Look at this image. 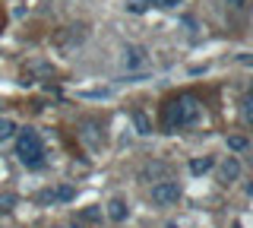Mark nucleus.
I'll list each match as a JSON object with an SVG mask.
<instances>
[{"mask_svg": "<svg viewBox=\"0 0 253 228\" xmlns=\"http://www.w3.org/2000/svg\"><path fill=\"white\" fill-rule=\"evenodd\" d=\"M79 219H83V222H98V219H101V209L98 206H85Z\"/></svg>", "mask_w": 253, "mask_h": 228, "instance_id": "obj_15", "label": "nucleus"}, {"mask_svg": "<svg viewBox=\"0 0 253 228\" xmlns=\"http://www.w3.org/2000/svg\"><path fill=\"white\" fill-rule=\"evenodd\" d=\"M165 228H180V225H177V222H168V225H165Z\"/></svg>", "mask_w": 253, "mask_h": 228, "instance_id": "obj_19", "label": "nucleus"}, {"mask_svg": "<svg viewBox=\"0 0 253 228\" xmlns=\"http://www.w3.org/2000/svg\"><path fill=\"white\" fill-rule=\"evenodd\" d=\"M237 178H241V162H237L234 155H228V159L221 162V168H218V181L221 184H231Z\"/></svg>", "mask_w": 253, "mask_h": 228, "instance_id": "obj_7", "label": "nucleus"}, {"mask_svg": "<svg viewBox=\"0 0 253 228\" xmlns=\"http://www.w3.org/2000/svg\"><path fill=\"white\" fill-rule=\"evenodd\" d=\"M234 228H241V225H234Z\"/></svg>", "mask_w": 253, "mask_h": 228, "instance_id": "obj_21", "label": "nucleus"}, {"mask_svg": "<svg viewBox=\"0 0 253 228\" xmlns=\"http://www.w3.org/2000/svg\"><path fill=\"white\" fill-rule=\"evenodd\" d=\"M16 203H19V200H16V193H0V212H10Z\"/></svg>", "mask_w": 253, "mask_h": 228, "instance_id": "obj_14", "label": "nucleus"}, {"mask_svg": "<svg viewBox=\"0 0 253 228\" xmlns=\"http://www.w3.org/2000/svg\"><path fill=\"white\" fill-rule=\"evenodd\" d=\"M250 105H253V98H250V95L241 101V114H244V124H250V121H253V111H250Z\"/></svg>", "mask_w": 253, "mask_h": 228, "instance_id": "obj_16", "label": "nucleus"}, {"mask_svg": "<svg viewBox=\"0 0 253 228\" xmlns=\"http://www.w3.org/2000/svg\"><path fill=\"white\" fill-rule=\"evenodd\" d=\"M228 149L231 152H244L247 149V137H228Z\"/></svg>", "mask_w": 253, "mask_h": 228, "instance_id": "obj_13", "label": "nucleus"}, {"mask_svg": "<svg viewBox=\"0 0 253 228\" xmlns=\"http://www.w3.org/2000/svg\"><path fill=\"white\" fill-rule=\"evenodd\" d=\"M152 200L158 203V206H171V203H177L180 200V184L177 181H158V184L152 187Z\"/></svg>", "mask_w": 253, "mask_h": 228, "instance_id": "obj_3", "label": "nucleus"}, {"mask_svg": "<svg viewBox=\"0 0 253 228\" xmlns=\"http://www.w3.org/2000/svg\"><path fill=\"white\" fill-rule=\"evenodd\" d=\"M126 212H130V209H126V203L121 200V196L108 203V219H111V222H124V219H126Z\"/></svg>", "mask_w": 253, "mask_h": 228, "instance_id": "obj_8", "label": "nucleus"}, {"mask_svg": "<svg viewBox=\"0 0 253 228\" xmlns=\"http://www.w3.org/2000/svg\"><path fill=\"white\" fill-rule=\"evenodd\" d=\"M231 3H237V6H241V3H244V0H231Z\"/></svg>", "mask_w": 253, "mask_h": 228, "instance_id": "obj_20", "label": "nucleus"}, {"mask_svg": "<svg viewBox=\"0 0 253 228\" xmlns=\"http://www.w3.org/2000/svg\"><path fill=\"white\" fill-rule=\"evenodd\" d=\"M126 10H130V13H146L149 10V0H130V3H126Z\"/></svg>", "mask_w": 253, "mask_h": 228, "instance_id": "obj_17", "label": "nucleus"}, {"mask_svg": "<svg viewBox=\"0 0 253 228\" xmlns=\"http://www.w3.org/2000/svg\"><path fill=\"white\" fill-rule=\"evenodd\" d=\"M196 121H200V101L193 95H180V98L165 101V108H162L165 130H177V127H187V124H196Z\"/></svg>", "mask_w": 253, "mask_h": 228, "instance_id": "obj_1", "label": "nucleus"}, {"mask_svg": "<svg viewBox=\"0 0 253 228\" xmlns=\"http://www.w3.org/2000/svg\"><path fill=\"white\" fill-rule=\"evenodd\" d=\"M212 165H215V162H212L209 155H203V159L190 162V171H193V175H206V171H212Z\"/></svg>", "mask_w": 253, "mask_h": 228, "instance_id": "obj_11", "label": "nucleus"}, {"mask_svg": "<svg viewBox=\"0 0 253 228\" xmlns=\"http://www.w3.org/2000/svg\"><path fill=\"white\" fill-rule=\"evenodd\" d=\"M83 38H85V32L79 26H67V29H60V32L54 35V48L67 54V51H73L76 45H83Z\"/></svg>", "mask_w": 253, "mask_h": 228, "instance_id": "obj_4", "label": "nucleus"}, {"mask_svg": "<svg viewBox=\"0 0 253 228\" xmlns=\"http://www.w3.org/2000/svg\"><path fill=\"white\" fill-rule=\"evenodd\" d=\"M73 196H76V187L63 184V187H54V190H51V187H47V190H42V193L35 196V200L42 203V206H51V203H70V200H73Z\"/></svg>", "mask_w": 253, "mask_h": 228, "instance_id": "obj_5", "label": "nucleus"}, {"mask_svg": "<svg viewBox=\"0 0 253 228\" xmlns=\"http://www.w3.org/2000/svg\"><path fill=\"white\" fill-rule=\"evenodd\" d=\"M16 155H19V162L26 165V168H38V165L44 162V143L42 137H38L35 130H19V139H16Z\"/></svg>", "mask_w": 253, "mask_h": 228, "instance_id": "obj_2", "label": "nucleus"}, {"mask_svg": "<svg viewBox=\"0 0 253 228\" xmlns=\"http://www.w3.org/2000/svg\"><path fill=\"white\" fill-rule=\"evenodd\" d=\"M124 67H126V70H146V67H149V54H146V48H139V45H130V48L124 51Z\"/></svg>", "mask_w": 253, "mask_h": 228, "instance_id": "obj_6", "label": "nucleus"}, {"mask_svg": "<svg viewBox=\"0 0 253 228\" xmlns=\"http://www.w3.org/2000/svg\"><path fill=\"white\" fill-rule=\"evenodd\" d=\"M149 3H155V6H165V10H174L177 3H184V0H149Z\"/></svg>", "mask_w": 253, "mask_h": 228, "instance_id": "obj_18", "label": "nucleus"}, {"mask_svg": "<svg viewBox=\"0 0 253 228\" xmlns=\"http://www.w3.org/2000/svg\"><path fill=\"white\" fill-rule=\"evenodd\" d=\"M142 178H168V165H162V162H152V165H146L142 168Z\"/></svg>", "mask_w": 253, "mask_h": 228, "instance_id": "obj_10", "label": "nucleus"}, {"mask_svg": "<svg viewBox=\"0 0 253 228\" xmlns=\"http://www.w3.org/2000/svg\"><path fill=\"white\" fill-rule=\"evenodd\" d=\"M13 133H16V124L10 121V117H0V143H6Z\"/></svg>", "mask_w": 253, "mask_h": 228, "instance_id": "obj_12", "label": "nucleus"}, {"mask_svg": "<svg viewBox=\"0 0 253 228\" xmlns=\"http://www.w3.org/2000/svg\"><path fill=\"white\" fill-rule=\"evenodd\" d=\"M133 124H136V133H142V137H149V133H152V121H149L146 111H136V114H133Z\"/></svg>", "mask_w": 253, "mask_h": 228, "instance_id": "obj_9", "label": "nucleus"}]
</instances>
